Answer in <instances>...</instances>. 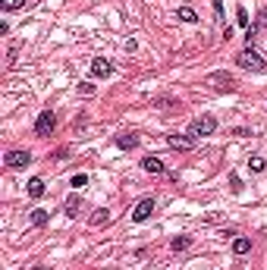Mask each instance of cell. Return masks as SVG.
Masks as SVG:
<instances>
[{"label":"cell","instance_id":"cell-5","mask_svg":"<svg viewBox=\"0 0 267 270\" xmlns=\"http://www.w3.org/2000/svg\"><path fill=\"white\" fill-rule=\"evenodd\" d=\"M151 214H154V198H142V201L135 204V210H132V220L135 223H145Z\"/></svg>","mask_w":267,"mask_h":270},{"label":"cell","instance_id":"cell-22","mask_svg":"<svg viewBox=\"0 0 267 270\" xmlns=\"http://www.w3.org/2000/svg\"><path fill=\"white\" fill-rule=\"evenodd\" d=\"M236 22L242 29H248V13H245V10H236Z\"/></svg>","mask_w":267,"mask_h":270},{"label":"cell","instance_id":"cell-16","mask_svg":"<svg viewBox=\"0 0 267 270\" xmlns=\"http://www.w3.org/2000/svg\"><path fill=\"white\" fill-rule=\"evenodd\" d=\"M179 19L182 22H198V13H195L192 7H179Z\"/></svg>","mask_w":267,"mask_h":270},{"label":"cell","instance_id":"cell-14","mask_svg":"<svg viewBox=\"0 0 267 270\" xmlns=\"http://www.w3.org/2000/svg\"><path fill=\"white\" fill-rule=\"evenodd\" d=\"M79 207H82L79 195H69V198H66V214H69V217H76V214H79Z\"/></svg>","mask_w":267,"mask_h":270},{"label":"cell","instance_id":"cell-24","mask_svg":"<svg viewBox=\"0 0 267 270\" xmlns=\"http://www.w3.org/2000/svg\"><path fill=\"white\" fill-rule=\"evenodd\" d=\"M258 26H261V29H264V26H267V7H264V10H261V19H258Z\"/></svg>","mask_w":267,"mask_h":270},{"label":"cell","instance_id":"cell-11","mask_svg":"<svg viewBox=\"0 0 267 270\" xmlns=\"http://www.w3.org/2000/svg\"><path fill=\"white\" fill-rule=\"evenodd\" d=\"M117 145H120L123 151H132V148L138 145V138H135L132 132H123V135H117Z\"/></svg>","mask_w":267,"mask_h":270},{"label":"cell","instance_id":"cell-15","mask_svg":"<svg viewBox=\"0 0 267 270\" xmlns=\"http://www.w3.org/2000/svg\"><path fill=\"white\" fill-rule=\"evenodd\" d=\"M22 7H26V0H0V10H7V13H16Z\"/></svg>","mask_w":267,"mask_h":270},{"label":"cell","instance_id":"cell-6","mask_svg":"<svg viewBox=\"0 0 267 270\" xmlns=\"http://www.w3.org/2000/svg\"><path fill=\"white\" fill-rule=\"evenodd\" d=\"M29 163H32L29 151H10V154H7V167L10 170H22V167H29Z\"/></svg>","mask_w":267,"mask_h":270},{"label":"cell","instance_id":"cell-19","mask_svg":"<svg viewBox=\"0 0 267 270\" xmlns=\"http://www.w3.org/2000/svg\"><path fill=\"white\" fill-rule=\"evenodd\" d=\"M192 239L189 236H179V239H173V251H182V248H189Z\"/></svg>","mask_w":267,"mask_h":270},{"label":"cell","instance_id":"cell-21","mask_svg":"<svg viewBox=\"0 0 267 270\" xmlns=\"http://www.w3.org/2000/svg\"><path fill=\"white\" fill-rule=\"evenodd\" d=\"M85 182H88V176H85V173H76V176H73V182H69V185H76V189H82Z\"/></svg>","mask_w":267,"mask_h":270},{"label":"cell","instance_id":"cell-12","mask_svg":"<svg viewBox=\"0 0 267 270\" xmlns=\"http://www.w3.org/2000/svg\"><path fill=\"white\" fill-rule=\"evenodd\" d=\"M29 195H32V198H41V195H44V179H38V176L29 179Z\"/></svg>","mask_w":267,"mask_h":270},{"label":"cell","instance_id":"cell-23","mask_svg":"<svg viewBox=\"0 0 267 270\" xmlns=\"http://www.w3.org/2000/svg\"><path fill=\"white\" fill-rule=\"evenodd\" d=\"M229 185H233V192H242V179L239 176H229Z\"/></svg>","mask_w":267,"mask_h":270},{"label":"cell","instance_id":"cell-8","mask_svg":"<svg viewBox=\"0 0 267 270\" xmlns=\"http://www.w3.org/2000/svg\"><path fill=\"white\" fill-rule=\"evenodd\" d=\"M91 76H98V79H107V76H113V66H110V60H104V57L91 60Z\"/></svg>","mask_w":267,"mask_h":270},{"label":"cell","instance_id":"cell-13","mask_svg":"<svg viewBox=\"0 0 267 270\" xmlns=\"http://www.w3.org/2000/svg\"><path fill=\"white\" fill-rule=\"evenodd\" d=\"M104 223H110V210L101 207L98 214H91V226H104Z\"/></svg>","mask_w":267,"mask_h":270},{"label":"cell","instance_id":"cell-3","mask_svg":"<svg viewBox=\"0 0 267 270\" xmlns=\"http://www.w3.org/2000/svg\"><path fill=\"white\" fill-rule=\"evenodd\" d=\"M57 129V116L51 110H41V116L35 120V135H41V138H48L51 132Z\"/></svg>","mask_w":267,"mask_h":270},{"label":"cell","instance_id":"cell-7","mask_svg":"<svg viewBox=\"0 0 267 270\" xmlns=\"http://www.w3.org/2000/svg\"><path fill=\"white\" fill-rule=\"evenodd\" d=\"M192 145H195V138L189 135H167V148L173 151H192Z\"/></svg>","mask_w":267,"mask_h":270},{"label":"cell","instance_id":"cell-2","mask_svg":"<svg viewBox=\"0 0 267 270\" xmlns=\"http://www.w3.org/2000/svg\"><path fill=\"white\" fill-rule=\"evenodd\" d=\"M214 129H217V120H214V116H201V120H195V123L189 126V138L214 135Z\"/></svg>","mask_w":267,"mask_h":270},{"label":"cell","instance_id":"cell-1","mask_svg":"<svg viewBox=\"0 0 267 270\" xmlns=\"http://www.w3.org/2000/svg\"><path fill=\"white\" fill-rule=\"evenodd\" d=\"M236 63H239L242 69H248V73H264V69H267V63L261 60L258 54H254V48H245V51H239Z\"/></svg>","mask_w":267,"mask_h":270},{"label":"cell","instance_id":"cell-25","mask_svg":"<svg viewBox=\"0 0 267 270\" xmlns=\"http://www.w3.org/2000/svg\"><path fill=\"white\" fill-rule=\"evenodd\" d=\"M35 270H48V267H35Z\"/></svg>","mask_w":267,"mask_h":270},{"label":"cell","instance_id":"cell-9","mask_svg":"<svg viewBox=\"0 0 267 270\" xmlns=\"http://www.w3.org/2000/svg\"><path fill=\"white\" fill-rule=\"evenodd\" d=\"M142 170L157 176V173H164V160H160V157H145V160H142Z\"/></svg>","mask_w":267,"mask_h":270},{"label":"cell","instance_id":"cell-18","mask_svg":"<svg viewBox=\"0 0 267 270\" xmlns=\"http://www.w3.org/2000/svg\"><path fill=\"white\" fill-rule=\"evenodd\" d=\"M264 167H267V160H264V157H251V160H248V170H251V173H261Z\"/></svg>","mask_w":267,"mask_h":270},{"label":"cell","instance_id":"cell-17","mask_svg":"<svg viewBox=\"0 0 267 270\" xmlns=\"http://www.w3.org/2000/svg\"><path fill=\"white\" fill-rule=\"evenodd\" d=\"M48 223V210H32V226H44Z\"/></svg>","mask_w":267,"mask_h":270},{"label":"cell","instance_id":"cell-10","mask_svg":"<svg viewBox=\"0 0 267 270\" xmlns=\"http://www.w3.org/2000/svg\"><path fill=\"white\" fill-rule=\"evenodd\" d=\"M251 251V239L248 236H236L233 239V254H248Z\"/></svg>","mask_w":267,"mask_h":270},{"label":"cell","instance_id":"cell-20","mask_svg":"<svg viewBox=\"0 0 267 270\" xmlns=\"http://www.w3.org/2000/svg\"><path fill=\"white\" fill-rule=\"evenodd\" d=\"M154 107H176V98H157Z\"/></svg>","mask_w":267,"mask_h":270},{"label":"cell","instance_id":"cell-4","mask_svg":"<svg viewBox=\"0 0 267 270\" xmlns=\"http://www.w3.org/2000/svg\"><path fill=\"white\" fill-rule=\"evenodd\" d=\"M207 85L217 88V91H236V79L220 69V73H211V76H207Z\"/></svg>","mask_w":267,"mask_h":270}]
</instances>
